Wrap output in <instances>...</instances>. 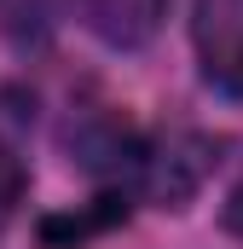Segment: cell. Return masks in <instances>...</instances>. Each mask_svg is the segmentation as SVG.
<instances>
[{"instance_id": "obj_4", "label": "cell", "mask_w": 243, "mask_h": 249, "mask_svg": "<svg viewBox=\"0 0 243 249\" xmlns=\"http://www.w3.org/2000/svg\"><path fill=\"white\" fill-rule=\"evenodd\" d=\"M17 203H23V162H17V151L0 139V226L12 220Z\"/></svg>"}, {"instance_id": "obj_1", "label": "cell", "mask_w": 243, "mask_h": 249, "mask_svg": "<svg viewBox=\"0 0 243 249\" xmlns=\"http://www.w3.org/2000/svg\"><path fill=\"white\" fill-rule=\"evenodd\" d=\"M191 41H197V58L203 75L243 99V0H197L191 6Z\"/></svg>"}, {"instance_id": "obj_3", "label": "cell", "mask_w": 243, "mask_h": 249, "mask_svg": "<svg viewBox=\"0 0 243 249\" xmlns=\"http://www.w3.org/2000/svg\"><path fill=\"white\" fill-rule=\"evenodd\" d=\"M127 214V203H116V197H104V209H87V214H64V220H41V238L58 249V244H81L87 232H99V226H110V220H122Z\"/></svg>"}, {"instance_id": "obj_2", "label": "cell", "mask_w": 243, "mask_h": 249, "mask_svg": "<svg viewBox=\"0 0 243 249\" xmlns=\"http://www.w3.org/2000/svg\"><path fill=\"white\" fill-rule=\"evenodd\" d=\"M75 12H81V23L99 41L139 47V41H151V29L162 18V0H75Z\"/></svg>"}]
</instances>
